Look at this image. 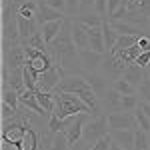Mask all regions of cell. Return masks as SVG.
I'll return each instance as SVG.
<instances>
[{
    "label": "cell",
    "mask_w": 150,
    "mask_h": 150,
    "mask_svg": "<svg viewBox=\"0 0 150 150\" xmlns=\"http://www.w3.org/2000/svg\"><path fill=\"white\" fill-rule=\"evenodd\" d=\"M80 112H90V108L82 102V98L78 94H70V92H60L56 94V108L52 114L58 118H66L72 114H80ZM92 114V112H90Z\"/></svg>",
    "instance_id": "6da1fadb"
},
{
    "label": "cell",
    "mask_w": 150,
    "mask_h": 150,
    "mask_svg": "<svg viewBox=\"0 0 150 150\" xmlns=\"http://www.w3.org/2000/svg\"><path fill=\"white\" fill-rule=\"evenodd\" d=\"M110 134V126H108V116L98 114L92 116L86 124H84V130H82V140L80 142H86L92 146L96 140H100L102 136Z\"/></svg>",
    "instance_id": "7a4b0ae2"
},
{
    "label": "cell",
    "mask_w": 150,
    "mask_h": 150,
    "mask_svg": "<svg viewBox=\"0 0 150 150\" xmlns=\"http://www.w3.org/2000/svg\"><path fill=\"white\" fill-rule=\"evenodd\" d=\"M82 90H92L90 82L84 74H64L62 80L56 88V94L60 92H70V94H78Z\"/></svg>",
    "instance_id": "3957f363"
},
{
    "label": "cell",
    "mask_w": 150,
    "mask_h": 150,
    "mask_svg": "<svg viewBox=\"0 0 150 150\" xmlns=\"http://www.w3.org/2000/svg\"><path fill=\"white\" fill-rule=\"evenodd\" d=\"M26 130H28L26 118H22V120L12 118V120H8V122H2V140H8V142L20 144V140L24 138Z\"/></svg>",
    "instance_id": "277c9868"
},
{
    "label": "cell",
    "mask_w": 150,
    "mask_h": 150,
    "mask_svg": "<svg viewBox=\"0 0 150 150\" xmlns=\"http://www.w3.org/2000/svg\"><path fill=\"white\" fill-rule=\"evenodd\" d=\"M108 116V126L110 130H136L138 122H136V116L134 112H124V110H116L110 112Z\"/></svg>",
    "instance_id": "5b68a950"
},
{
    "label": "cell",
    "mask_w": 150,
    "mask_h": 150,
    "mask_svg": "<svg viewBox=\"0 0 150 150\" xmlns=\"http://www.w3.org/2000/svg\"><path fill=\"white\" fill-rule=\"evenodd\" d=\"M62 76H64V72L60 70L58 64L50 66L48 70H44V72L38 74V90H44V92H56L58 84H60V80H62Z\"/></svg>",
    "instance_id": "8992f818"
},
{
    "label": "cell",
    "mask_w": 150,
    "mask_h": 150,
    "mask_svg": "<svg viewBox=\"0 0 150 150\" xmlns=\"http://www.w3.org/2000/svg\"><path fill=\"white\" fill-rule=\"evenodd\" d=\"M2 64H4V66H8L10 70L26 66V64H28V58H26V52H24L22 44L2 48Z\"/></svg>",
    "instance_id": "52a82bcc"
},
{
    "label": "cell",
    "mask_w": 150,
    "mask_h": 150,
    "mask_svg": "<svg viewBox=\"0 0 150 150\" xmlns=\"http://www.w3.org/2000/svg\"><path fill=\"white\" fill-rule=\"evenodd\" d=\"M94 114H90V112H80V114L76 116V120L70 124L64 132H66V138H68L70 146H74V144H78L82 140V130H84V124L92 118Z\"/></svg>",
    "instance_id": "ba28073f"
},
{
    "label": "cell",
    "mask_w": 150,
    "mask_h": 150,
    "mask_svg": "<svg viewBox=\"0 0 150 150\" xmlns=\"http://www.w3.org/2000/svg\"><path fill=\"white\" fill-rule=\"evenodd\" d=\"M78 54H80V64H82V70L84 72H88V74H92L96 70L100 68V64H102V60L106 54L102 52H96L92 48H86V50H78Z\"/></svg>",
    "instance_id": "9c48e42d"
},
{
    "label": "cell",
    "mask_w": 150,
    "mask_h": 150,
    "mask_svg": "<svg viewBox=\"0 0 150 150\" xmlns=\"http://www.w3.org/2000/svg\"><path fill=\"white\" fill-rule=\"evenodd\" d=\"M38 2V10H36V22L42 24L44 22H52V20H64V18H68L66 16V12H60L56 8H52V6H48L46 0H36Z\"/></svg>",
    "instance_id": "30bf717a"
},
{
    "label": "cell",
    "mask_w": 150,
    "mask_h": 150,
    "mask_svg": "<svg viewBox=\"0 0 150 150\" xmlns=\"http://www.w3.org/2000/svg\"><path fill=\"white\" fill-rule=\"evenodd\" d=\"M70 26H72V40L78 50H86L90 48V38H88V30L86 26L80 24L76 18H70Z\"/></svg>",
    "instance_id": "8fae6325"
},
{
    "label": "cell",
    "mask_w": 150,
    "mask_h": 150,
    "mask_svg": "<svg viewBox=\"0 0 150 150\" xmlns=\"http://www.w3.org/2000/svg\"><path fill=\"white\" fill-rule=\"evenodd\" d=\"M20 106H24L26 110H30V112H34V114H38V116L48 114L46 110L40 106V102H38V98H36L34 90H24V92H20ZM48 116H50V114H48Z\"/></svg>",
    "instance_id": "7c38bea8"
},
{
    "label": "cell",
    "mask_w": 150,
    "mask_h": 150,
    "mask_svg": "<svg viewBox=\"0 0 150 150\" xmlns=\"http://www.w3.org/2000/svg\"><path fill=\"white\" fill-rule=\"evenodd\" d=\"M110 26L114 28L118 34H130V36H144L146 32H142V28L136 24L128 22V20H108Z\"/></svg>",
    "instance_id": "4fadbf2b"
},
{
    "label": "cell",
    "mask_w": 150,
    "mask_h": 150,
    "mask_svg": "<svg viewBox=\"0 0 150 150\" xmlns=\"http://www.w3.org/2000/svg\"><path fill=\"white\" fill-rule=\"evenodd\" d=\"M88 30V38H90V48L96 52L106 54V46H104V36H102V26H86Z\"/></svg>",
    "instance_id": "5bb4252c"
},
{
    "label": "cell",
    "mask_w": 150,
    "mask_h": 150,
    "mask_svg": "<svg viewBox=\"0 0 150 150\" xmlns=\"http://www.w3.org/2000/svg\"><path fill=\"white\" fill-rule=\"evenodd\" d=\"M64 22H66V18L64 20H52V22H44L40 26V30H42V36H44V40H46V44H50L54 38H56L60 32H62V28H64Z\"/></svg>",
    "instance_id": "9a60e30c"
},
{
    "label": "cell",
    "mask_w": 150,
    "mask_h": 150,
    "mask_svg": "<svg viewBox=\"0 0 150 150\" xmlns=\"http://www.w3.org/2000/svg\"><path fill=\"white\" fill-rule=\"evenodd\" d=\"M18 28H20V38L24 40H28L32 34H36L38 30H40V24L36 22V20H30V18H24L18 14Z\"/></svg>",
    "instance_id": "2e32d148"
},
{
    "label": "cell",
    "mask_w": 150,
    "mask_h": 150,
    "mask_svg": "<svg viewBox=\"0 0 150 150\" xmlns=\"http://www.w3.org/2000/svg\"><path fill=\"white\" fill-rule=\"evenodd\" d=\"M102 36H104V46H106V52L110 54V52L114 50V46H116V42H118V38H120V34H118L114 28L110 26L108 20H104V22H102Z\"/></svg>",
    "instance_id": "e0dca14e"
},
{
    "label": "cell",
    "mask_w": 150,
    "mask_h": 150,
    "mask_svg": "<svg viewBox=\"0 0 150 150\" xmlns=\"http://www.w3.org/2000/svg\"><path fill=\"white\" fill-rule=\"evenodd\" d=\"M112 138L126 150H134V130H110Z\"/></svg>",
    "instance_id": "ac0fdd59"
},
{
    "label": "cell",
    "mask_w": 150,
    "mask_h": 150,
    "mask_svg": "<svg viewBox=\"0 0 150 150\" xmlns=\"http://www.w3.org/2000/svg\"><path fill=\"white\" fill-rule=\"evenodd\" d=\"M36 98H38L40 106L46 110L48 114H52V112H54V108H56V92H44V90H36Z\"/></svg>",
    "instance_id": "d6986e66"
},
{
    "label": "cell",
    "mask_w": 150,
    "mask_h": 150,
    "mask_svg": "<svg viewBox=\"0 0 150 150\" xmlns=\"http://www.w3.org/2000/svg\"><path fill=\"white\" fill-rule=\"evenodd\" d=\"M84 76L88 78V82H90V86H92V90L96 94H98V98H104V94H106V90L110 88L108 84H106V80H104L102 76H96V74H88V72H84Z\"/></svg>",
    "instance_id": "ffe728a7"
},
{
    "label": "cell",
    "mask_w": 150,
    "mask_h": 150,
    "mask_svg": "<svg viewBox=\"0 0 150 150\" xmlns=\"http://www.w3.org/2000/svg\"><path fill=\"white\" fill-rule=\"evenodd\" d=\"M142 76H144V68H140L138 64H128L126 68H124V74H122V78H126L128 82H132L134 86H140Z\"/></svg>",
    "instance_id": "44dd1931"
},
{
    "label": "cell",
    "mask_w": 150,
    "mask_h": 150,
    "mask_svg": "<svg viewBox=\"0 0 150 150\" xmlns=\"http://www.w3.org/2000/svg\"><path fill=\"white\" fill-rule=\"evenodd\" d=\"M8 88H14V90H18V92H24V90H26V86H24V66H22V68L10 70Z\"/></svg>",
    "instance_id": "7402d4cb"
},
{
    "label": "cell",
    "mask_w": 150,
    "mask_h": 150,
    "mask_svg": "<svg viewBox=\"0 0 150 150\" xmlns=\"http://www.w3.org/2000/svg\"><path fill=\"white\" fill-rule=\"evenodd\" d=\"M114 90H118V92L122 94V96H128V94H138V86H134L132 82H128L126 78H116V80H112V84H110Z\"/></svg>",
    "instance_id": "603a6c76"
},
{
    "label": "cell",
    "mask_w": 150,
    "mask_h": 150,
    "mask_svg": "<svg viewBox=\"0 0 150 150\" xmlns=\"http://www.w3.org/2000/svg\"><path fill=\"white\" fill-rule=\"evenodd\" d=\"M138 38H140V36L120 34V38H118V42H116L114 50H112L110 54L114 56V54H118V52H122V50H126V48H132V46H134V44H138Z\"/></svg>",
    "instance_id": "cb8c5ba5"
},
{
    "label": "cell",
    "mask_w": 150,
    "mask_h": 150,
    "mask_svg": "<svg viewBox=\"0 0 150 150\" xmlns=\"http://www.w3.org/2000/svg\"><path fill=\"white\" fill-rule=\"evenodd\" d=\"M68 138H66V132H56V134H52V138H50V144H48V150H70Z\"/></svg>",
    "instance_id": "d4e9b609"
},
{
    "label": "cell",
    "mask_w": 150,
    "mask_h": 150,
    "mask_svg": "<svg viewBox=\"0 0 150 150\" xmlns=\"http://www.w3.org/2000/svg\"><path fill=\"white\" fill-rule=\"evenodd\" d=\"M134 150H150V134L142 128L134 130Z\"/></svg>",
    "instance_id": "484cf974"
},
{
    "label": "cell",
    "mask_w": 150,
    "mask_h": 150,
    "mask_svg": "<svg viewBox=\"0 0 150 150\" xmlns=\"http://www.w3.org/2000/svg\"><path fill=\"white\" fill-rule=\"evenodd\" d=\"M24 86H26V90H38V72L32 70L30 64H26L24 66Z\"/></svg>",
    "instance_id": "4316f807"
},
{
    "label": "cell",
    "mask_w": 150,
    "mask_h": 150,
    "mask_svg": "<svg viewBox=\"0 0 150 150\" xmlns=\"http://www.w3.org/2000/svg\"><path fill=\"white\" fill-rule=\"evenodd\" d=\"M22 44L24 46L38 48V50H42V52H48V44H46V40H44V36H42V30H38L36 34H32L28 40H24Z\"/></svg>",
    "instance_id": "83f0119b"
},
{
    "label": "cell",
    "mask_w": 150,
    "mask_h": 150,
    "mask_svg": "<svg viewBox=\"0 0 150 150\" xmlns=\"http://www.w3.org/2000/svg\"><path fill=\"white\" fill-rule=\"evenodd\" d=\"M104 102L108 104L112 110H120V104H122V94L110 86V88L106 90V94H104Z\"/></svg>",
    "instance_id": "f1b7e54d"
},
{
    "label": "cell",
    "mask_w": 150,
    "mask_h": 150,
    "mask_svg": "<svg viewBox=\"0 0 150 150\" xmlns=\"http://www.w3.org/2000/svg\"><path fill=\"white\" fill-rule=\"evenodd\" d=\"M2 102L10 104V106H14L18 110V106H20V92L14 90V88H2Z\"/></svg>",
    "instance_id": "f546056e"
},
{
    "label": "cell",
    "mask_w": 150,
    "mask_h": 150,
    "mask_svg": "<svg viewBox=\"0 0 150 150\" xmlns=\"http://www.w3.org/2000/svg\"><path fill=\"white\" fill-rule=\"evenodd\" d=\"M80 24L84 26H102V18L96 14V12H84V14H78V18H76Z\"/></svg>",
    "instance_id": "4dcf8cb0"
},
{
    "label": "cell",
    "mask_w": 150,
    "mask_h": 150,
    "mask_svg": "<svg viewBox=\"0 0 150 150\" xmlns=\"http://www.w3.org/2000/svg\"><path fill=\"white\" fill-rule=\"evenodd\" d=\"M36 146H38L36 132L32 130V128H28L26 134H24V138L20 140V148H22V150H36Z\"/></svg>",
    "instance_id": "1f68e13d"
},
{
    "label": "cell",
    "mask_w": 150,
    "mask_h": 150,
    "mask_svg": "<svg viewBox=\"0 0 150 150\" xmlns=\"http://www.w3.org/2000/svg\"><path fill=\"white\" fill-rule=\"evenodd\" d=\"M138 96H140V100L150 102V74L146 72V68H144V76H142V82L138 86Z\"/></svg>",
    "instance_id": "d6a6232c"
},
{
    "label": "cell",
    "mask_w": 150,
    "mask_h": 150,
    "mask_svg": "<svg viewBox=\"0 0 150 150\" xmlns=\"http://www.w3.org/2000/svg\"><path fill=\"white\" fill-rule=\"evenodd\" d=\"M138 96L136 94H128V96H122V104H120V110H124V112H134L136 108H138Z\"/></svg>",
    "instance_id": "836d02e7"
},
{
    "label": "cell",
    "mask_w": 150,
    "mask_h": 150,
    "mask_svg": "<svg viewBox=\"0 0 150 150\" xmlns=\"http://www.w3.org/2000/svg\"><path fill=\"white\" fill-rule=\"evenodd\" d=\"M134 116H136V122H138V128H142V130H146V132H150V120H148V116L144 114V110L142 108H136L134 110Z\"/></svg>",
    "instance_id": "e575fe53"
},
{
    "label": "cell",
    "mask_w": 150,
    "mask_h": 150,
    "mask_svg": "<svg viewBox=\"0 0 150 150\" xmlns=\"http://www.w3.org/2000/svg\"><path fill=\"white\" fill-rule=\"evenodd\" d=\"M110 144H112V134H106L100 140H96L88 150H110Z\"/></svg>",
    "instance_id": "d590c367"
},
{
    "label": "cell",
    "mask_w": 150,
    "mask_h": 150,
    "mask_svg": "<svg viewBox=\"0 0 150 150\" xmlns=\"http://www.w3.org/2000/svg\"><path fill=\"white\" fill-rule=\"evenodd\" d=\"M94 12H96L102 20H108V0H96Z\"/></svg>",
    "instance_id": "8d00e7d4"
},
{
    "label": "cell",
    "mask_w": 150,
    "mask_h": 150,
    "mask_svg": "<svg viewBox=\"0 0 150 150\" xmlns=\"http://www.w3.org/2000/svg\"><path fill=\"white\" fill-rule=\"evenodd\" d=\"M16 114H18V110H16L14 106L2 102V122H8V120H12V118H16Z\"/></svg>",
    "instance_id": "74e56055"
},
{
    "label": "cell",
    "mask_w": 150,
    "mask_h": 150,
    "mask_svg": "<svg viewBox=\"0 0 150 150\" xmlns=\"http://www.w3.org/2000/svg\"><path fill=\"white\" fill-rule=\"evenodd\" d=\"M80 14V0H66V16H78Z\"/></svg>",
    "instance_id": "f35d334b"
},
{
    "label": "cell",
    "mask_w": 150,
    "mask_h": 150,
    "mask_svg": "<svg viewBox=\"0 0 150 150\" xmlns=\"http://www.w3.org/2000/svg\"><path fill=\"white\" fill-rule=\"evenodd\" d=\"M134 64H138L140 68H148V66H150V50H142Z\"/></svg>",
    "instance_id": "ab89813d"
},
{
    "label": "cell",
    "mask_w": 150,
    "mask_h": 150,
    "mask_svg": "<svg viewBox=\"0 0 150 150\" xmlns=\"http://www.w3.org/2000/svg\"><path fill=\"white\" fill-rule=\"evenodd\" d=\"M46 4L60 12H66V0H46Z\"/></svg>",
    "instance_id": "60d3db41"
},
{
    "label": "cell",
    "mask_w": 150,
    "mask_h": 150,
    "mask_svg": "<svg viewBox=\"0 0 150 150\" xmlns=\"http://www.w3.org/2000/svg\"><path fill=\"white\" fill-rule=\"evenodd\" d=\"M94 4H96V0H80V14H84V12H92Z\"/></svg>",
    "instance_id": "b9f144b4"
},
{
    "label": "cell",
    "mask_w": 150,
    "mask_h": 150,
    "mask_svg": "<svg viewBox=\"0 0 150 150\" xmlns=\"http://www.w3.org/2000/svg\"><path fill=\"white\" fill-rule=\"evenodd\" d=\"M2 150H22V148H20V144H16V142L2 140Z\"/></svg>",
    "instance_id": "7bdbcfd3"
},
{
    "label": "cell",
    "mask_w": 150,
    "mask_h": 150,
    "mask_svg": "<svg viewBox=\"0 0 150 150\" xmlns=\"http://www.w3.org/2000/svg\"><path fill=\"white\" fill-rule=\"evenodd\" d=\"M138 106L142 108V110H144V114L148 116V120H150V102H146V100H140Z\"/></svg>",
    "instance_id": "ee69618b"
},
{
    "label": "cell",
    "mask_w": 150,
    "mask_h": 150,
    "mask_svg": "<svg viewBox=\"0 0 150 150\" xmlns=\"http://www.w3.org/2000/svg\"><path fill=\"white\" fill-rule=\"evenodd\" d=\"M110 150H126V148H124V146H120V144H118V142H116V140L112 138V144H110Z\"/></svg>",
    "instance_id": "f6af8a7d"
},
{
    "label": "cell",
    "mask_w": 150,
    "mask_h": 150,
    "mask_svg": "<svg viewBox=\"0 0 150 150\" xmlns=\"http://www.w3.org/2000/svg\"><path fill=\"white\" fill-rule=\"evenodd\" d=\"M146 72H148V74H150V66H148V68H146Z\"/></svg>",
    "instance_id": "bcb514c9"
}]
</instances>
